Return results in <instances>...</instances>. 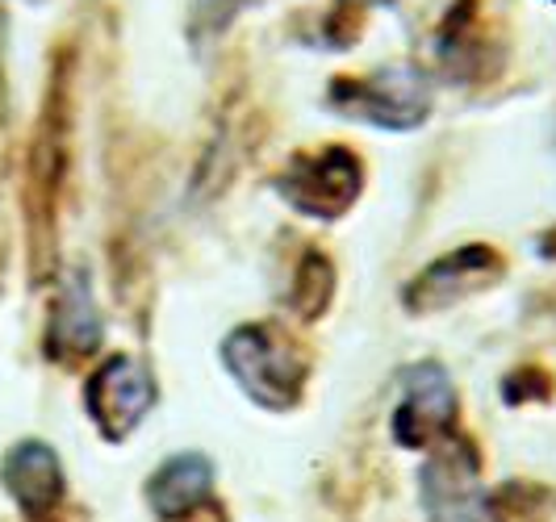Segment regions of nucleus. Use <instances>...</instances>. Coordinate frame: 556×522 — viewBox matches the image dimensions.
Returning <instances> with one entry per match:
<instances>
[{
    "mask_svg": "<svg viewBox=\"0 0 556 522\" xmlns=\"http://www.w3.org/2000/svg\"><path fill=\"white\" fill-rule=\"evenodd\" d=\"M418 485L431 522H481L490 510V497L477 485V456L465 443H444L440 451H431Z\"/></svg>",
    "mask_w": 556,
    "mask_h": 522,
    "instance_id": "20e7f679",
    "label": "nucleus"
},
{
    "mask_svg": "<svg viewBox=\"0 0 556 522\" xmlns=\"http://www.w3.org/2000/svg\"><path fill=\"white\" fill-rule=\"evenodd\" d=\"M101 343V322H97V305L84 289V276H76L55 302L51 314V352L59 359H80L97 352Z\"/></svg>",
    "mask_w": 556,
    "mask_h": 522,
    "instance_id": "9d476101",
    "label": "nucleus"
},
{
    "mask_svg": "<svg viewBox=\"0 0 556 522\" xmlns=\"http://www.w3.org/2000/svg\"><path fill=\"white\" fill-rule=\"evenodd\" d=\"M331 105L348 117H361L372 126H418L427 117V84L415 72H381L372 80H352L339 84L331 92Z\"/></svg>",
    "mask_w": 556,
    "mask_h": 522,
    "instance_id": "39448f33",
    "label": "nucleus"
},
{
    "mask_svg": "<svg viewBox=\"0 0 556 522\" xmlns=\"http://www.w3.org/2000/svg\"><path fill=\"white\" fill-rule=\"evenodd\" d=\"M84 406L92 413V422L101 426V435L122 440L155 406V381H151V372L142 368L139 359L110 356L84 389Z\"/></svg>",
    "mask_w": 556,
    "mask_h": 522,
    "instance_id": "f03ea898",
    "label": "nucleus"
},
{
    "mask_svg": "<svg viewBox=\"0 0 556 522\" xmlns=\"http://www.w3.org/2000/svg\"><path fill=\"white\" fill-rule=\"evenodd\" d=\"M4 485L34 522H42L63 497V472L47 443H22L4 460Z\"/></svg>",
    "mask_w": 556,
    "mask_h": 522,
    "instance_id": "6e6552de",
    "label": "nucleus"
},
{
    "mask_svg": "<svg viewBox=\"0 0 556 522\" xmlns=\"http://www.w3.org/2000/svg\"><path fill=\"white\" fill-rule=\"evenodd\" d=\"M498 276V259L494 251L485 247H469V251H452L444 259H435L427 272L418 276L406 293L410 309H444V305L469 297L477 289H485L490 280Z\"/></svg>",
    "mask_w": 556,
    "mask_h": 522,
    "instance_id": "0eeeda50",
    "label": "nucleus"
},
{
    "mask_svg": "<svg viewBox=\"0 0 556 522\" xmlns=\"http://www.w3.org/2000/svg\"><path fill=\"white\" fill-rule=\"evenodd\" d=\"M235 4H243V0H201V9L214 17V26H218V22H226V17L235 13Z\"/></svg>",
    "mask_w": 556,
    "mask_h": 522,
    "instance_id": "9b49d317",
    "label": "nucleus"
},
{
    "mask_svg": "<svg viewBox=\"0 0 556 522\" xmlns=\"http://www.w3.org/2000/svg\"><path fill=\"white\" fill-rule=\"evenodd\" d=\"M456 418V389L440 364H418L406 372L402 406L393 413V435L406 447H422L444 435Z\"/></svg>",
    "mask_w": 556,
    "mask_h": 522,
    "instance_id": "423d86ee",
    "label": "nucleus"
},
{
    "mask_svg": "<svg viewBox=\"0 0 556 522\" xmlns=\"http://www.w3.org/2000/svg\"><path fill=\"white\" fill-rule=\"evenodd\" d=\"M280 193L293 209L331 221L361 193V164L339 147L318 151V155H302L289 164L285 180H280Z\"/></svg>",
    "mask_w": 556,
    "mask_h": 522,
    "instance_id": "7ed1b4c3",
    "label": "nucleus"
},
{
    "mask_svg": "<svg viewBox=\"0 0 556 522\" xmlns=\"http://www.w3.org/2000/svg\"><path fill=\"white\" fill-rule=\"evenodd\" d=\"M214 494V468L205 456H172L155 476H151V510L164 522H176L205 506Z\"/></svg>",
    "mask_w": 556,
    "mask_h": 522,
    "instance_id": "1a4fd4ad",
    "label": "nucleus"
},
{
    "mask_svg": "<svg viewBox=\"0 0 556 522\" xmlns=\"http://www.w3.org/2000/svg\"><path fill=\"white\" fill-rule=\"evenodd\" d=\"M230 377L268 410H289L306 381V359L277 327H239L223 347Z\"/></svg>",
    "mask_w": 556,
    "mask_h": 522,
    "instance_id": "f257e3e1",
    "label": "nucleus"
}]
</instances>
